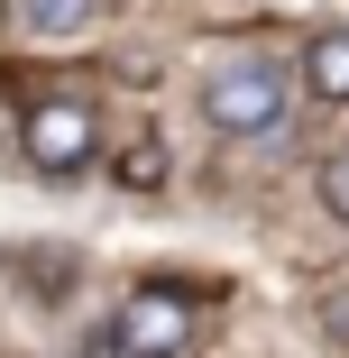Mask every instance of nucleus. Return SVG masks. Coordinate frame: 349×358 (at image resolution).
I'll return each instance as SVG.
<instances>
[{"label":"nucleus","mask_w":349,"mask_h":358,"mask_svg":"<svg viewBox=\"0 0 349 358\" xmlns=\"http://www.w3.org/2000/svg\"><path fill=\"white\" fill-rule=\"evenodd\" d=\"M202 120H212L221 138H257L285 120V64H221L212 83H202Z\"/></svg>","instance_id":"f257e3e1"},{"label":"nucleus","mask_w":349,"mask_h":358,"mask_svg":"<svg viewBox=\"0 0 349 358\" xmlns=\"http://www.w3.org/2000/svg\"><path fill=\"white\" fill-rule=\"evenodd\" d=\"M111 340L138 349V358H175V349L193 340V303L166 294V285H148V294H129V303H120V331H111Z\"/></svg>","instance_id":"f03ea898"},{"label":"nucleus","mask_w":349,"mask_h":358,"mask_svg":"<svg viewBox=\"0 0 349 358\" xmlns=\"http://www.w3.org/2000/svg\"><path fill=\"white\" fill-rule=\"evenodd\" d=\"M28 157H37L46 175H74V166L92 157V110H83V101H37V110H28Z\"/></svg>","instance_id":"7ed1b4c3"},{"label":"nucleus","mask_w":349,"mask_h":358,"mask_svg":"<svg viewBox=\"0 0 349 358\" xmlns=\"http://www.w3.org/2000/svg\"><path fill=\"white\" fill-rule=\"evenodd\" d=\"M10 19H19L28 37H83V28L101 19V0H10Z\"/></svg>","instance_id":"20e7f679"},{"label":"nucleus","mask_w":349,"mask_h":358,"mask_svg":"<svg viewBox=\"0 0 349 358\" xmlns=\"http://www.w3.org/2000/svg\"><path fill=\"white\" fill-rule=\"evenodd\" d=\"M304 83H313L322 101H349V28H322V37L304 46Z\"/></svg>","instance_id":"39448f33"},{"label":"nucleus","mask_w":349,"mask_h":358,"mask_svg":"<svg viewBox=\"0 0 349 358\" xmlns=\"http://www.w3.org/2000/svg\"><path fill=\"white\" fill-rule=\"evenodd\" d=\"M322 211H331V221H349V148L322 157Z\"/></svg>","instance_id":"423d86ee"},{"label":"nucleus","mask_w":349,"mask_h":358,"mask_svg":"<svg viewBox=\"0 0 349 358\" xmlns=\"http://www.w3.org/2000/svg\"><path fill=\"white\" fill-rule=\"evenodd\" d=\"M120 184H138V193L166 184V148H129V157H120Z\"/></svg>","instance_id":"0eeeda50"},{"label":"nucleus","mask_w":349,"mask_h":358,"mask_svg":"<svg viewBox=\"0 0 349 358\" xmlns=\"http://www.w3.org/2000/svg\"><path fill=\"white\" fill-rule=\"evenodd\" d=\"M83 358H138V349H120V340H111V331H101V340H92V349H83Z\"/></svg>","instance_id":"6e6552de"}]
</instances>
